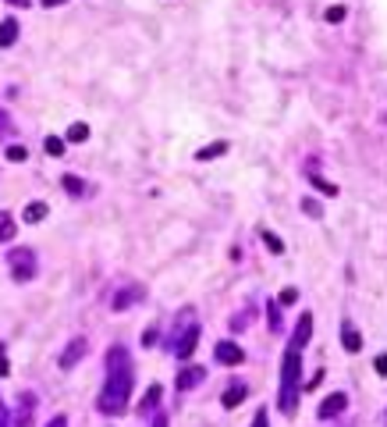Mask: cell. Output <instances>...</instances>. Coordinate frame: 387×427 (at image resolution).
<instances>
[{
    "label": "cell",
    "mask_w": 387,
    "mask_h": 427,
    "mask_svg": "<svg viewBox=\"0 0 387 427\" xmlns=\"http://www.w3.org/2000/svg\"><path fill=\"white\" fill-rule=\"evenodd\" d=\"M132 381H135V374H132L128 349H121V345L107 349V381H103V392H100V402H96L103 416H121L128 409Z\"/></svg>",
    "instance_id": "cell-1"
},
{
    "label": "cell",
    "mask_w": 387,
    "mask_h": 427,
    "mask_svg": "<svg viewBox=\"0 0 387 427\" xmlns=\"http://www.w3.org/2000/svg\"><path fill=\"white\" fill-rule=\"evenodd\" d=\"M298 377H302V360H298V349L291 345L281 363V395H277V406L284 416H295L298 409Z\"/></svg>",
    "instance_id": "cell-2"
},
{
    "label": "cell",
    "mask_w": 387,
    "mask_h": 427,
    "mask_svg": "<svg viewBox=\"0 0 387 427\" xmlns=\"http://www.w3.org/2000/svg\"><path fill=\"white\" fill-rule=\"evenodd\" d=\"M196 345H199V324H196L192 310H185V314L178 317L174 331H171V342H167V349H171V356H178V360H189V356L196 353Z\"/></svg>",
    "instance_id": "cell-3"
},
{
    "label": "cell",
    "mask_w": 387,
    "mask_h": 427,
    "mask_svg": "<svg viewBox=\"0 0 387 427\" xmlns=\"http://www.w3.org/2000/svg\"><path fill=\"white\" fill-rule=\"evenodd\" d=\"M8 267H11V278H15V282H33L36 271H40L33 250H11V253H8Z\"/></svg>",
    "instance_id": "cell-4"
},
{
    "label": "cell",
    "mask_w": 387,
    "mask_h": 427,
    "mask_svg": "<svg viewBox=\"0 0 387 427\" xmlns=\"http://www.w3.org/2000/svg\"><path fill=\"white\" fill-rule=\"evenodd\" d=\"M86 353H89V342H86V338H72V342H68V349H64V353H61V360H57V363H61V370H72V367H75Z\"/></svg>",
    "instance_id": "cell-5"
},
{
    "label": "cell",
    "mask_w": 387,
    "mask_h": 427,
    "mask_svg": "<svg viewBox=\"0 0 387 427\" xmlns=\"http://www.w3.org/2000/svg\"><path fill=\"white\" fill-rule=\"evenodd\" d=\"M344 406H348V395H344V392H334V395H327V399L320 402L316 416H320V420H330V416L344 413Z\"/></svg>",
    "instance_id": "cell-6"
},
{
    "label": "cell",
    "mask_w": 387,
    "mask_h": 427,
    "mask_svg": "<svg viewBox=\"0 0 387 427\" xmlns=\"http://www.w3.org/2000/svg\"><path fill=\"white\" fill-rule=\"evenodd\" d=\"M213 356H217L220 363H242V360H245V353H242V345H235V342H217V349H213Z\"/></svg>",
    "instance_id": "cell-7"
},
{
    "label": "cell",
    "mask_w": 387,
    "mask_h": 427,
    "mask_svg": "<svg viewBox=\"0 0 387 427\" xmlns=\"http://www.w3.org/2000/svg\"><path fill=\"white\" fill-rule=\"evenodd\" d=\"M203 377H206V370H203V367H185V370L178 374V388H181V392H189V388L203 384Z\"/></svg>",
    "instance_id": "cell-8"
},
{
    "label": "cell",
    "mask_w": 387,
    "mask_h": 427,
    "mask_svg": "<svg viewBox=\"0 0 387 427\" xmlns=\"http://www.w3.org/2000/svg\"><path fill=\"white\" fill-rule=\"evenodd\" d=\"M309 335H313V317H309V314H302V317H298V324H295V338H291V345H295V349H302V345L309 342Z\"/></svg>",
    "instance_id": "cell-9"
},
{
    "label": "cell",
    "mask_w": 387,
    "mask_h": 427,
    "mask_svg": "<svg viewBox=\"0 0 387 427\" xmlns=\"http://www.w3.org/2000/svg\"><path fill=\"white\" fill-rule=\"evenodd\" d=\"M135 299H142V285H128V289H125L121 296H114V310L121 314V310H128V306H132Z\"/></svg>",
    "instance_id": "cell-10"
},
{
    "label": "cell",
    "mask_w": 387,
    "mask_h": 427,
    "mask_svg": "<svg viewBox=\"0 0 387 427\" xmlns=\"http://www.w3.org/2000/svg\"><path fill=\"white\" fill-rule=\"evenodd\" d=\"M160 395H164V388H160V384H150V392H146V402L139 406V416H153V409L160 406Z\"/></svg>",
    "instance_id": "cell-11"
},
{
    "label": "cell",
    "mask_w": 387,
    "mask_h": 427,
    "mask_svg": "<svg viewBox=\"0 0 387 427\" xmlns=\"http://www.w3.org/2000/svg\"><path fill=\"white\" fill-rule=\"evenodd\" d=\"M18 235V225H15V218L8 210H0V243H11Z\"/></svg>",
    "instance_id": "cell-12"
},
{
    "label": "cell",
    "mask_w": 387,
    "mask_h": 427,
    "mask_svg": "<svg viewBox=\"0 0 387 427\" xmlns=\"http://www.w3.org/2000/svg\"><path fill=\"white\" fill-rule=\"evenodd\" d=\"M242 399H245V384H242V381H235V384H231V388H228V392L220 395V402H224V409H235V406H238Z\"/></svg>",
    "instance_id": "cell-13"
},
{
    "label": "cell",
    "mask_w": 387,
    "mask_h": 427,
    "mask_svg": "<svg viewBox=\"0 0 387 427\" xmlns=\"http://www.w3.org/2000/svg\"><path fill=\"white\" fill-rule=\"evenodd\" d=\"M15 40H18V22L4 18V22H0V47H11Z\"/></svg>",
    "instance_id": "cell-14"
},
{
    "label": "cell",
    "mask_w": 387,
    "mask_h": 427,
    "mask_svg": "<svg viewBox=\"0 0 387 427\" xmlns=\"http://www.w3.org/2000/svg\"><path fill=\"white\" fill-rule=\"evenodd\" d=\"M341 342H344V349H348V353H359V349H362V338H359V331H355L352 324H344V328H341Z\"/></svg>",
    "instance_id": "cell-15"
},
{
    "label": "cell",
    "mask_w": 387,
    "mask_h": 427,
    "mask_svg": "<svg viewBox=\"0 0 387 427\" xmlns=\"http://www.w3.org/2000/svg\"><path fill=\"white\" fill-rule=\"evenodd\" d=\"M47 218V203H29L26 206V225H40Z\"/></svg>",
    "instance_id": "cell-16"
},
{
    "label": "cell",
    "mask_w": 387,
    "mask_h": 427,
    "mask_svg": "<svg viewBox=\"0 0 387 427\" xmlns=\"http://www.w3.org/2000/svg\"><path fill=\"white\" fill-rule=\"evenodd\" d=\"M220 153H228V143H224V139L213 143V146H203V150L196 153V160H213V157H220Z\"/></svg>",
    "instance_id": "cell-17"
},
{
    "label": "cell",
    "mask_w": 387,
    "mask_h": 427,
    "mask_svg": "<svg viewBox=\"0 0 387 427\" xmlns=\"http://www.w3.org/2000/svg\"><path fill=\"white\" fill-rule=\"evenodd\" d=\"M61 185H64L72 196H86V182H82V178H75V174H64V178H61Z\"/></svg>",
    "instance_id": "cell-18"
},
{
    "label": "cell",
    "mask_w": 387,
    "mask_h": 427,
    "mask_svg": "<svg viewBox=\"0 0 387 427\" xmlns=\"http://www.w3.org/2000/svg\"><path fill=\"white\" fill-rule=\"evenodd\" d=\"M86 139H89V125L75 121V125L68 128V143H86Z\"/></svg>",
    "instance_id": "cell-19"
},
{
    "label": "cell",
    "mask_w": 387,
    "mask_h": 427,
    "mask_svg": "<svg viewBox=\"0 0 387 427\" xmlns=\"http://www.w3.org/2000/svg\"><path fill=\"white\" fill-rule=\"evenodd\" d=\"M43 150H47L50 157H61V153H64V139H61V135H50V139L43 143Z\"/></svg>",
    "instance_id": "cell-20"
},
{
    "label": "cell",
    "mask_w": 387,
    "mask_h": 427,
    "mask_svg": "<svg viewBox=\"0 0 387 427\" xmlns=\"http://www.w3.org/2000/svg\"><path fill=\"white\" fill-rule=\"evenodd\" d=\"M15 132V121H11V114L8 111H0V135H11Z\"/></svg>",
    "instance_id": "cell-21"
},
{
    "label": "cell",
    "mask_w": 387,
    "mask_h": 427,
    "mask_svg": "<svg viewBox=\"0 0 387 427\" xmlns=\"http://www.w3.org/2000/svg\"><path fill=\"white\" fill-rule=\"evenodd\" d=\"M263 243H267V246H270L274 253H284V243H281V239H277L274 232H263Z\"/></svg>",
    "instance_id": "cell-22"
},
{
    "label": "cell",
    "mask_w": 387,
    "mask_h": 427,
    "mask_svg": "<svg viewBox=\"0 0 387 427\" xmlns=\"http://www.w3.org/2000/svg\"><path fill=\"white\" fill-rule=\"evenodd\" d=\"M313 185H316V189H323L327 196H337V185H330V182H323L320 174H313Z\"/></svg>",
    "instance_id": "cell-23"
},
{
    "label": "cell",
    "mask_w": 387,
    "mask_h": 427,
    "mask_svg": "<svg viewBox=\"0 0 387 427\" xmlns=\"http://www.w3.org/2000/svg\"><path fill=\"white\" fill-rule=\"evenodd\" d=\"M26 157H29L26 146H8V160H26Z\"/></svg>",
    "instance_id": "cell-24"
},
{
    "label": "cell",
    "mask_w": 387,
    "mask_h": 427,
    "mask_svg": "<svg viewBox=\"0 0 387 427\" xmlns=\"http://www.w3.org/2000/svg\"><path fill=\"white\" fill-rule=\"evenodd\" d=\"M302 210H305V214H309V218H320V214H323V210H320V203H316V199H305V203H302Z\"/></svg>",
    "instance_id": "cell-25"
},
{
    "label": "cell",
    "mask_w": 387,
    "mask_h": 427,
    "mask_svg": "<svg viewBox=\"0 0 387 427\" xmlns=\"http://www.w3.org/2000/svg\"><path fill=\"white\" fill-rule=\"evenodd\" d=\"M344 18V8L337 4V8H327V22H341Z\"/></svg>",
    "instance_id": "cell-26"
},
{
    "label": "cell",
    "mask_w": 387,
    "mask_h": 427,
    "mask_svg": "<svg viewBox=\"0 0 387 427\" xmlns=\"http://www.w3.org/2000/svg\"><path fill=\"white\" fill-rule=\"evenodd\" d=\"M295 299H298V292H295V289H284V292H281V306H291Z\"/></svg>",
    "instance_id": "cell-27"
},
{
    "label": "cell",
    "mask_w": 387,
    "mask_h": 427,
    "mask_svg": "<svg viewBox=\"0 0 387 427\" xmlns=\"http://www.w3.org/2000/svg\"><path fill=\"white\" fill-rule=\"evenodd\" d=\"M270 328H274V331L281 328V314H277V303H270Z\"/></svg>",
    "instance_id": "cell-28"
},
{
    "label": "cell",
    "mask_w": 387,
    "mask_h": 427,
    "mask_svg": "<svg viewBox=\"0 0 387 427\" xmlns=\"http://www.w3.org/2000/svg\"><path fill=\"white\" fill-rule=\"evenodd\" d=\"M373 367H376V374H383V377H387V353H383V356H376V360H373Z\"/></svg>",
    "instance_id": "cell-29"
},
{
    "label": "cell",
    "mask_w": 387,
    "mask_h": 427,
    "mask_svg": "<svg viewBox=\"0 0 387 427\" xmlns=\"http://www.w3.org/2000/svg\"><path fill=\"white\" fill-rule=\"evenodd\" d=\"M0 423H11V413H8V406H4V399H0Z\"/></svg>",
    "instance_id": "cell-30"
},
{
    "label": "cell",
    "mask_w": 387,
    "mask_h": 427,
    "mask_svg": "<svg viewBox=\"0 0 387 427\" xmlns=\"http://www.w3.org/2000/svg\"><path fill=\"white\" fill-rule=\"evenodd\" d=\"M8 374H11V367H8V360H4V356H0V377H8Z\"/></svg>",
    "instance_id": "cell-31"
},
{
    "label": "cell",
    "mask_w": 387,
    "mask_h": 427,
    "mask_svg": "<svg viewBox=\"0 0 387 427\" xmlns=\"http://www.w3.org/2000/svg\"><path fill=\"white\" fill-rule=\"evenodd\" d=\"M61 4H68V0H43V8H61Z\"/></svg>",
    "instance_id": "cell-32"
},
{
    "label": "cell",
    "mask_w": 387,
    "mask_h": 427,
    "mask_svg": "<svg viewBox=\"0 0 387 427\" xmlns=\"http://www.w3.org/2000/svg\"><path fill=\"white\" fill-rule=\"evenodd\" d=\"M11 8H29V0H8Z\"/></svg>",
    "instance_id": "cell-33"
}]
</instances>
